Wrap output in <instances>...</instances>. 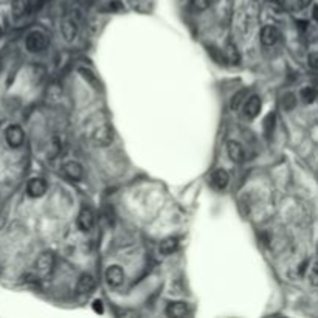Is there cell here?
Instances as JSON below:
<instances>
[{"mask_svg": "<svg viewBox=\"0 0 318 318\" xmlns=\"http://www.w3.org/2000/svg\"><path fill=\"white\" fill-rule=\"evenodd\" d=\"M47 45H48V39L41 31H31L25 39V47L31 53H39V52L45 50Z\"/></svg>", "mask_w": 318, "mask_h": 318, "instance_id": "cell-1", "label": "cell"}, {"mask_svg": "<svg viewBox=\"0 0 318 318\" xmlns=\"http://www.w3.org/2000/svg\"><path fill=\"white\" fill-rule=\"evenodd\" d=\"M55 268V256L53 253L50 252H45V253H41L39 258L36 259V272L39 276L45 278L48 276Z\"/></svg>", "mask_w": 318, "mask_h": 318, "instance_id": "cell-2", "label": "cell"}, {"mask_svg": "<svg viewBox=\"0 0 318 318\" xmlns=\"http://www.w3.org/2000/svg\"><path fill=\"white\" fill-rule=\"evenodd\" d=\"M92 140H93L95 146H100V148H106V146H109L113 140V132H112L110 126L103 125L100 128H96L93 135H92Z\"/></svg>", "mask_w": 318, "mask_h": 318, "instance_id": "cell-3", "label": "cell"}, {"mask_svg": "<svg viewBox=\"0 0 318 318\" xmlns=\"http://www.w3.org/2000/svg\"><path fill=\"white\" fill-rule=\"evenodd\" d=\"M5 138L7 143L10 144V148H19V146H22L23 140H25V132H23V129L19 125H11L7 128Z\"/></svg>", "mask_w": 318, "mask_h": 318, "instance_id": "cell-4", "label": "cell"}, {"mask_svg": "<svg viewBox=\"0 0 318 318\" xmlns=\"http://www.w3.org/2000/svg\"><path fill=\"white\" fill-rule=\"evenodd\" d=\"M261 42L265 47H273L280 41V30L273 25H265L261 30Z\"/></svg>", "mask_w": 318, "mask_h": 318, "instance_id": "cell-5", "label": "cell"}, {"mask_svg": "<svg viewBox=\"0 0 318 318\" xmlns=\"http://www.w3.org/2000/svg\"><path fill=\"white\" fill-rule=\"evenodd\" d=\"M106 281L110 287H118L125 281V272L120 265H110L106 272Z\"/></svg>", "mask_w": 318, "mask_h": 318, "instance_id": "cell-6", "label": "cell"}, {"mask_svg": "<svg viewBox=\"0 0 318 318\" xmlns=\"http://www.w3.org/2000/svg\"><path fill=\"white\" fill-rule=\"evenodd\" d=\"M47 182L44 180V179H41V177H34V179H31L30 182H28V185H27V192H28V195L30 197H34V199H37V197H42V195L47 192Z\"/></svg>", "mask_w": 318, "mask_h": 318, "instance_id": "cell-7", "label": "cell"}, {"mask_svg": "<svg viewBox=\"0 0 318 318\" xmlns=\"http://www.w3.org/2000/svg\"><path fill=\"white\" fill-rule=\"evenodd\" d=\"M95 225V216L93 211L87 207H83L80 214H78V227L83 231H90L92 227Z\"/></svg>", "mask_w": 318, "mask_h": 318, "instance_id": "cell-8", "label": "cell"}, {"mask_svg": "<svg viewBox=\"0 0 318 318\" xmlns=\"http://www.w3.org/2000/svg\"><path fill=\"white\" fill-rule=\"evenodd\" d=\"M228 182H230V176H228V173H227L225 169H216L214 173L211 174V182L210 183L217 191L225 189L227 185H228Z\"/></svg>", "mask_w": 318, "mask_h": 318, "instance_id": "cell-9", "label": "cell"}, {"mask_svg": "<svg viewBox=\"0 0 318 318\" xmlns=\"http://www.w3.org/2000/svg\"><path fill=\"white\" fill-rule=\"evenodd\" d=\"M261 112V98L253 95L250 96L247 103L244 104V115L247 118H256Z\"/></svg>", "mask_w": 318, "mask_h": 318, "instance_id": "cell-10", "label": "cell"}, {"mask_svg": "<svg viewBox=\"0 0 318 318\" xmlns=\"http://www.w3.org/2000/svg\"><path fill=\"white\" fill-rule=\"evenodd\" d=\"M61 31H62V36L67 42H73L76 39V34H78V25L75 20L71 19H65L61 25Z\"/></svg>", "mask_w": 318, "mask_h": 318, "instance_id": "cell-11", "label": "cell"}, {"mask_svg": "<svg viewBox=\"0 0 318 318\" xmlns=\"http://www.w3.org/2000/svg\"><path fill=\"white\" fill-rule=\"evenodd\" d=\"M95 289V278L89 273H84L80 276L78 284H76V292L80 295H87L92 290Z\"/></svg>", "mask_w": 318, "mask_h": 318, "instance_id": "cell-12", "label": "cell"}, {"mask_svg": "<svg viewBox=\"0 0 318 318\" xmlns=\"http://www.w3.org/2000/svg\"><path fill=\"white\" fill-rule=\"evenodd\" d=\"M64 173L71 180H81L84 176V169L78 162H68L64 165Z\"/></svg>", "mask_w": 318, "mask_h": 318, "instance_id": "cell-13", "label": "cell"}, {"mask_svg": "<svg viewBox=\"0 0 318 318\" xmlns=\"http://www.w3.org/2000/svg\"><path fill=\"white\" fill-rule=\"evenodd\" d=\"M166 313L173 318H183L185 315L189 313V309H188V304L186 303H182V301H176V303H171L166 309Z\"/></svg>", "mask_w": 318, "mask_h": 318, "instance_id": "cell-14", "label": "cell"}, {"mask_svg": "<svg viewBox=\"0 0 318 318\" xmlns=\"http://www.w3.org/2000/svg\"><path fill=\"white\" fill-rule=\"evenodd\" d=\"M227 152H228V157L234 163H241L244 160V149H242V146L237 141H228Z\"/></svg>", "mask_w": 318, "mask_h": 318, "instance_id": "cell-15", "label": "cell"}, {"mask_svg": "<svg viewBox=\"0 0 318 318\" xmlns=\"http://www.w3.org/2000/svg\"><path fill=\"white\" fill-rule=\"evenodd\" d=\"M179 247V239L177 237H166L165 241L160 242V253L162 255H173Z\"/></svg>", "mask_w": 318, "mask_h": 318, "instance_id": "cell-16", "label": "cell"}, {"mask_svg": "<svg viewBox=\"0 0 318 318\" xmlns=\"http://www.w3.org/2000/svg\"><path fill=\"white\" fill-rule=\"evenodd\" d=\"M11 11H13L14 17L25 16L27 11H28V2H27V0H13Z\"/></svg>", "mask_w": 318, "mask_h": 318, "instance_id": "cell-17", "label": "cell"}, {"mask_svg": "<svg viewBox=\"0 0 318 318\" xmlns=\"http://www.w3.org/2000/svg\"><path fill=\"white\" fill-rule=\"evenodd\" d=\"M300 95H301V100H303L306 104L313 103V101H315V98H316V92H315V89H312V87H304V89H301Z\"/></svg>", "mask_w": 318, "mask_h": 318, "instance_id": "cell-18", "label": "cell"}, {"mask_svg": "<svg viewBox=\"0 0 318 318\" xmlns=\"http://www.w3.org/2000/svg\"><path fill=\"white\" fill-rule=\"evenodd\" d=\"M244 98H246V90H239V92H237V93L231 98V101H230V107H231V110H237V109L242 106Z\"/></svg>", "mask_w": 318, "mask_h": 318, "instance_id": "cell-19", "label": "cell"}, {"mask_svg": "<svg viewBox=\"0 0 318 318\" xmlns=\"http://www.w3.org/2000/svg\"><path fill=\"white\" fill-rule=\"evenodd\" d=\"M225 58L231 62V64H237L239 62V52H237V48L234 45H228L227 47V53H225Z\"/></svg>", "mask_w": 318, "mask_h": 318, "instance_id": "cell-20", "label": "cell"}, {"mask_svg": "<svg viewBox=\"0 0 318 318\" xmlns=\"http://www.w3.org/2000/svg\"><path fill=\"white\" fill-rule=\"evenodd\" d=\"M211 0H191V7L195 11H205L207 8H210Z\"/></svg>", "mask_w": 318, "mask_h": 318, "instance_id": "cell-21", "label": "cell"}, {"mask_svg": "<svg viewBox=\"0 0 318 318\" xmlns=\"http://www.w3.org/2000/svg\"><path fill=\"white\" fill-rule=\"evenodd\" d=\"M283 106L287 109V110H292L293 107L297 106V100H295V96H293L292 93H287L284 96V100H283Z\"/></svg>", "mask_w": 318, "mask_h": 318, "instance_id": "cell-22", "label": "cell"}, {"mask_svg": "<svg viewBox=\"0 0 318 318\" xmlns=\"http://www.w3.org/2000/svg\"><path fill=\"white\" fill-rule=\"evenodd\" d=\"M309 281L312 286L318 287V262H315L310 268V272H309Z\"/></svg>", "mask_w": 318, "mask_h": 318, "instance_id": "cell-23", "label": "cell"}, {"mask_svg": "<svg viewBox=\"0 0 318 318\" xmlns=\"http://www.w3.org/2000/svg\"><path fill=\"white\" fill-rule=\"evenodd\" d=\"M307 64L310 68L313 70H318V52H312L307 58Z\"/></svg>", "mask_w": 318, "mask_h": 318, "instance_id": "cell-24", "label": "cell"}, {"mask_svg": "<svg viewBox=\"0 0 318 318\" xmlns=\"http://www.w3.org/2000/svg\"><path fill=\"white\" fill-rule=\"evenodd\" d=\"M93 310H95V312H100V313H103V303H101L100 300L93 301Z\"/></svg>", "mask_w": 318, "mask_h": 318, "instance_id": "cell-25", "label": "cell"}, {"mask_svg": "<svg viewBox=\"0 0 318 318\" xmlns=\"http://www.w3.org/2000/svg\"><path fill=\"white\" fill-rule=\"evenodd\" d=\"M313 17L318 20V7H315V10H313Z\"/></svg>", "mask_w": 318, "mask_h": 318, "instance_id": "cell-26", "label": "cell"}]
</instances>
